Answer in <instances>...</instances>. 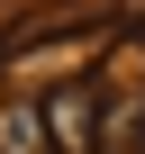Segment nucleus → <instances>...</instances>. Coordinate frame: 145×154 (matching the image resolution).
<instances>
[{"mask_svg": "<svg viewBox=\"0 0 145 154\" xmlns=\"http://www.w3.org/2000/svg\"><path fill=\"white\" fill-rule=\"evenodd\" d=\"M36 118H45V154H100V82H91V72L45 82Z\"/></svg>", "mask_w": 145, "mask_h": 154, "instance_id": "f257e3e1", "label": "nucleus"}, {"mask_svg": "<svg viewBox=\"0 0 145 154\" xmlns=\"http://www.w3.org/2000/svg\"><path fill=\"white\" fill-rule=\"evenodd\" d=\"M0 154H45V118L18 91H0Z\"/></svg>", "mask_w": 145, "mask_h": 154, "instance_id": "f03ea898", "label": "nucleus"}]
</instances>
